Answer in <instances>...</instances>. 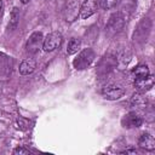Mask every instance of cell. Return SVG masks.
I'll return each instance as SVG.
<instances>
[{"mask_svg": "<svg viewBox=\"0 0 155 155\" xmlns=\"http://www.w3.org/2000/svg\"><path fill=\"white\" fill-rule=\"evenodd\" d=\"M134 6H136V0H122V2H121V10L119 12L127 19V17L134 10Z\"/></svg>", "mask_w": 155, "mask_h": 155, "instance_id": "4fadbf2b", "label": "cell"}, {"mask_svg": "<svg viewBox=\"0 0 155 155\" xmlns=\"http://www.w3.org/2000/svg\"><path fill=\"white\" fill-rule=\"evenodd\" d=\"M44 44V36L41 31H34L25 42V50L30 54H36L41 48Z\"/></svg>", "mask_w": 155, "mask_h": 155, "instance_id": "3957f363", "label": "cell"}, {"mask_svg": "<svg viewBox=\"0 0 155 155\" xmlns=\"http://www.w3.org/2000/svg\"><path fill=\"white\" fill-rule=\"evenodd\" d=\"M94 59V52L92 48H84L78 56L76 58H74L73 61V65L76 70H84L87 67L91 65V63Z\"/></svg>", "mask_w": 155, "mask_h": 155, "instance_id": "6da1fadb", "label": "cell"}, {"mask_svg": "<svg viewBox=\"0 0 155 155\" xmlns=\"http://www.w3.org/2000/svg\"><path fill=\"white\" fill-rule=\"evenodd\" d=\"M150 30H151V22H150V19L149 18H143L138 23V25H137V28L134 30V34H133L134 42H139V44L145 42L148 40V38H149Z\"/></svg>", "mask_w": 155, "mask_h": 155, "instance_id": "7a4b0ae2", "label": "cell"}, {"mask_svg": "<svg viewBox=\"0 0 155 155\" xmlns=\"http://www.w3.org/2000/svg\"><path fill=\"white\" fill-rule=\"evenodd\" d=\"M136 90L139 92V93H144L147 91H149L153 85H154V76H151L150 74L148 76H144V78H138V79H134V82H133Z\"/></svg>", "mask_w": 155, "mask_h": 155, "instance_id": "ba28073f", "label": "cell"}, {"mask_svg": "<svg viewBox=\"0 0 155 155\" xmlns=\"http://www.w3.org/2000/svg\"><path fill=\"white\" fill-rule=\"evenodd\" d=\"M2 7H4V5H2V1L0 0V17H1V15H2Z\"/></svg>", "mask_w": 155, "mask_h": 155, "instance_id": "44dd1931", "label": "cell"}, {"mask_svg": "<svg viewBox=\"0 0 155 155\" xmlns=\"http://www.w3.org/2000/svg\"><path fill=\"white\" fill-rule=\"evenodd\" d=\"M132 103H133L136 107L143 108V107H145V104H147V99H145L144 97H142L140 94H136V96L133 97V99H132Z\"/></svg>", "mask_w": 155, "mask_h": 155, "instance_id": "e0dca14e", "label": "cell"}, {"mask_svg": "<svg viewBox=\"0 0 155 155\" xmlns=\"http://www.w3.org/2000/svg\"><path fill=\"white\" fill-rule=\"evenodd\" d=\"M126 21H127V19H126L120 12H116V13H114V15L109 18L107 29L110 30V31H113V33H116V31H119L120 29H122V27H124V24H125Z\"/></svg>", "mask_w": 155, "mask_h": 155, "instance_id": "52a82bcc", "label": "cell"}, {"mask_svg": "<svg viewBox=\"0 0 155 155\" xmlns=\"http://www.w3.org/2000/svg\"><path fill=\"white\" fill-rule=\"evenodd\" d=\"M124 93H125V90L120 85H115V84L108 85L102 90L103 97L109 101H116V99L121 98L124 96Z\"/></svg>", "mask_w": 155, "mask_h": 155, "instance_id": "5b68a950", "label": "cell"}, {"mask_svg": "<svg viewBox=\"0 0 155 155\" xmlns=\"http://www.w3.org/2000/svg\"><path fill=\"white\" fill-rule=\"evenodd\" d=\"M62 44V34L59 31H52L46 35L42 44V50L45 52H51L56 48H58Z\"/></svg>", "mask_w": 155, "mask_h": 155, "instance_id": "277c9868", "label": "cell"}, {"mask_svg": "<svg viewBox=\"0 0 155 155\" xmlns=\"http://www.w3.org/2000/svg\"><path fill=\"white\" fill-rule=\"evenodd\" d=\"M36 68V63L33 58H27L24 61H22V63L19 64V74L22 75H29L31 74Z\"/></svg>", "mask_w": 155, "mask_h": 155, "instance_id": "7c38bea8", "label": "cell"}, {"mask_svg": "<svg viewBox=\"0 0 155 155\" xmlns=\"http://www.w3.org/2000/svg\"><path fill=\"white\" fill-rule=\"evenodd\" d=\"M138 145L142 148V149H145V150H149V151H153L155 149V139L151 134L149 133H143L139 139H138Z\"/></svg>", "mask_w": 155, "mask_h": 155, "instance_id": "8fae6325", "label": "cell"}, {"mask_svg": "<svg viewBox=\"0 0 155 155\" xmlns=\"http://www.w3.org/2000/svg\"><path fill=\"white\" fill-rule=\"evenodd\" d=\"M21 2H22V4H28L29 0H21Z\"/></svg>", "mask_w": 155, "mask_h": 155, "instance_id": "7402d4cb", "label": "cell"}, {"mask_svg": "<svg viewBox=\"0 0 155 155\" xmlns=\"http://www.w3.org/2000/svg\"><path fill=\"white\" fill-rule=\"evenodd\" d=\"M11 18H12V27L11 28H15L16 25H17V22H18V18H19V15H18V11H17V8H13V11H12V13H11Z\"/></svg>", "mask_w": 155, "mask_h": 155, "instance_id": "ac0fdd59", "label": "cell"}, {"mask_svg": "<svg viewBox=\"0 0 155 155\" xmlns=\"http://www.w3.org/2000/svg\"><path fill=\"white\" fill-rule=\"evenodd\" d=\"M122 154H137V150L136 149H127V150H124Z\"/></svg>", "mask_w": 155, "mask_h": 155, "instance_id": "ffe728a7", "label": "cell"}, {"mask_svg": "<svg viewBox=\"0 0 155 155\" xmlns=\"http://www.w3.org/2000/svg\"><path fill=\"white\" fill-rule=\"evenodd\" d=\"M97 10V1L96 0H85L80 6V17L82 19H86L91 17Z\"/></svg>", "mask_w": 155, "mask_h": 155, "instance_id": "9c48e42d", "label": "cell"}, {"mask_svg": "<svg viewBox=\"0 0 155 155\" xmlns=\"http://www.w3.org/2000/svg\"><path fill=\"white\" fill-rule=\"evenodd\" d=\"M121 124L126 128H136V127H139L143 124V120L136 111H131V113L126 114L122 117Z\"/></svg>", "mask_w": 155, "mask_h": 155, "instance_id": "8992f818", "label": "cell"}, {"mask_svg": "<svg viewBox=\"0 0 155 155\" xmlns=\"http://www.w3.org/2000/svg\"><path fill=\"white\" fill-rule=\"evenodd\" d=\"M132 75H133L134 79L148 76V75H149V68H148L145 64H139V65H137L136 68H133Z\"/></svg>", "mask_w": 155, "mask_h": 155, "instance_id": "5bb4252c", "label": "cell"}, {"mask_svg": "<svg viewBox=\"0 0 155 155\" xmlns=\"http://www.w3.org/2000/svg\"><path fill=\"white\" fill-rule=\"evenodd\" d=\"M116 4H117V0H99V5L104 10H110L115 7Z\"/></svg>", "mask_w": 155, "mask_h": 155, "instance_id": "2e32d148", "label": "cell"}, {"mask_svg": "<svg viewBox=\"0 0 155 155\" xmlns=\"http://www.w3.org/2000/svg\"><path fill=\"white\" fill-rule=\"evenodd\" d=\"M30 151L28 149H24V148H16L13 150V154H29Z\"/></svg>", "mask_w": 155, "mask_h": 155, "instance_id": "d6986e66", "label": "cell"}, {"mask_svg": "<svg viewBox=\"0 0 155 155\" xmlns=\"http://www.w3.org/2000/svg\"><path fill=\"white\" fill-rule=\"evenodd\" d=\"M80 46H81V41H80L79 39L73 38V39L68 42V46H67V52H68V54H74V53H76V52L79 51Z\"/></svg>", "mask_w": 155, "mask_h": 155, "instance_id": "9a60e30c", "label": "cell"}, {"mask_svg": "<svg viewBox=\"0 0 155 155\" xmlns=\"http://www.w3.org/2000/svg\"><path fill=\"white\" fill-rule=\"evenodd\" d=\"M79 11H80V7H79V1L74 0L71 2H69L65 7V11H64V18L67 22H73L78 15H79Z\"/></svg>", "mask_w": 155, "mask_h": 155, "instance_id": "30bf717a", "label": "cell"}]
</instances>
